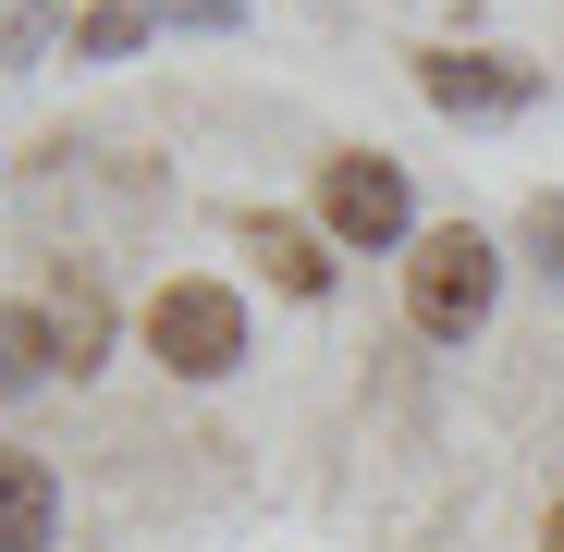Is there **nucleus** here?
I'll return each mask as SVG.
<instances>
[{"label": "nucleus", "mask_w": 564, "mask_h": 552, "mask_svg": "<svg viewBox=\"0 0 564 552\" xmlns=\"http://www.w3.org/2000/svg\"><path fill=\"white\" fill-rule=\"evenodd\" d=\"M50 540H62V479H50V454L0 442V552H50Z\"/></svg>", "instance_id": "39448f33"}, {"label": "nucleus", "mask_w": 564, "mask_h": 552, "mask_svg": "<svg viewBox=\"0 0 564 552\" xmlns=\"http://www.w3.org/2000/svg\"><path fill=\"white\" fill-rule=\"evenodd\" d=\"M148 356L172 368V381H221V368L246 356V295L234 283H197V270L160 283L148 295Z\"/></svg>", "instance_id": "f03ea898"}, {"label": "nucleus", "mask_w": 564, "mask_h": 552, "mask_svg": "<svg viewBox=\"0 0 564 552\" xmlns=\"http://www.w3.org/2000/svg\"><path fill=\"white\" fill-rule=\"evenodd\" d=\"M246 246L270 258V283H282V295H332V246H319L307 221H270V209H258V221H246Z\"/></svg>", "instance_id": "423d86ee"}, {"label": "nucleus", "mask_w": 564, "mask_h": 552, "mask_svg": "<svg viewBox=\"0 0 564 552\" xmlns=\"http://www.w3.org/2000/svg\"><path fill=\"white\" fill-rule=\"evenodd\" d=\"M50 332H62V368L86 381V368L111 356V295L86 283V270H74V283H50Z\"/></svg>", "instance_id": "0eeeda50"}, {"label": "nucleus", "mask_w": 564, "mask_h": 552, "mask_svg": "<svg viewBox=\"0 0 564 552\" xmlns=\"http://www.w3.org/2000/svg\"><path fill=\"white\" fill-rule=\"evenodd\" d=\"M540 246H552V270H564V197H540V221H528Z\"/></svg>", "instance_id": "1a4fd4ad"}, {"label": "nucleus", "mask_w": 564, "mask_h": 552, "mask_svg": "<svg viewBox=\"0 0 564 552\" xmlns=\"http://www.w3.org/2000/svg\"><path fill=\"white\" fill-rule=\"evenodd\" d=\"M417 86H430V111H454V123H503V111L540 99L528 62H466V50H417Z\"/></svg>", "instance_id": "20e7f679"}, {"label": "nucleus", "mask_w": 564, "mask_h": 552, "mask_svg": "<svg viewBox=\"0 0 564 552\" xmlns=\"http://www.w3.org/2000/svg\"><path fill=\"white\" fill-rule=\"evenodd\" d=\"M540 552H564V504H552V516H540Z\"/></svg>", "instance_id": "9d476101"}, {"label": "nucleus", "mask_w": 564, "mask_h": 552, "mask_svg": "<svg viewBox=\"0 0 564 552\" xmlns=\"http://www.w3.org/2000/svg\"><path fill=\"white\" fill-rule=\"evenodd\" d=\"M62 368V332H50V307H0V393H37Z\"/></svg>", "instance_id": "6e6552de"}, {"label": "nucleus", "mask_w": 564, "mask_h": 552, "mask_svg": "<svg viewBox=\"0 0 564 552\" xmlns=\"http://www.w3.org/2000/svg\"><path fill=\"white\" fill-rule=\"evenodd\" d=\"M491 295H503V246H491V234H466V221L417 234V258H405V320H417L430 344H466V332L491 320Z\"/></svg>", "instance_id": "f257e3e1"}, {"label": "nucleus", "mask_w": 564, "mask_h": 552, "mask_svg": "<svg viewBox=\"0 0 564 552\" xmlns=\"http://www.w3.org/2000/svg\"><path fill=\"white\" fill-rule=\"evenodd\" d=\"M319 221H332L344 246H393V234H405V160L344 148V160L319 172Z\"/></svg>", "instance_id": "7ed1b4c3"}]
</instances>
